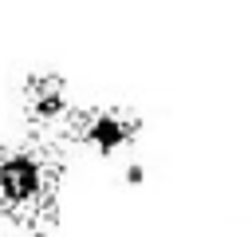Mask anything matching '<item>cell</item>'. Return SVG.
<instances>
[{"mask_svg":"<svg viewBox=\"0 0 252 237\" xmlns=\"http://www.w3.org/2000/svg\"><path fill=\"white\" fill-rule=\"evenodd\" d=\"M59 138L28 130L24 138L0 142V229L16 233L32 221L59 217L63 190Z\"/></svg>","mask_w":252,"mask_h":237,"instance_id":"obj_1","label":"cell"},{"mask_svg":"<svg viewBox=\"0 0 252 237\" xmlns=\"http://www.w3.org/2000/svg\"><path fill=\"white\" fill-rule=\"evenodd\" d=\"M146 130V118L134 111V107H122V103H94V107H71L67 115V126L59 138H75L83 142L91 154L98 158H126L138 138Z\"/></svg>","mask_w":252,"mask_h":237,"instance_id":"obj_2","label":"cell"},{"mask_svg":"<svg viewBox=\"0 0 252 237\" xmlns=\"http://www.w3.org/2000/svg\"><path fill=\"white\" fill-rule=\"evenodd\" d=\"M71 107H75V99H71V87H67V79L59 71H28L24 75V83H20V111H24L28 130L59 138L63 126H67Z\"/></svg>","mask_w":252,"mask_h":237,"instance_id":"obj_3","label":"cell"},{"mask_svg":"<svg viewBox=\"0 0 252 237\" xmlns=\"http://www.w3.org/2000/svg\"><path fill=\"white\" fill-rule=\"evenodd\" d=\"M12 237H63V229H59V217H51V221H32V225L16 229Z\"/></svg>","mask_w":252,"mask_h":237,"instance_id":"obj_4","label":"cell"},{"mask_svg":"<svg viewBox=\"0 0 252 237\" xmlns=\"http://www.w3.org/2000/svg\"><path fill=\"white\" fill-rule=\"evenodd\" d=\"M122 182H126V186H142V182H146V166H142V162H126V166H122Z\"/></svg>","mask_w":252,"mask_h":237,"instance_id":"obj_5","label":"cell"}]
</instances>
